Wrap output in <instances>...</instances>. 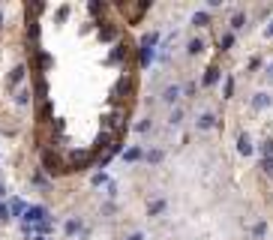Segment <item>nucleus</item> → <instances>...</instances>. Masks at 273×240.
<instances>
[{
    "label": "nucleus",
    "mask_w": 273,
    "mask_h": 240,
    "mask_svg": "<svg viewBox=\"0 0 273 240\" xmlns=\"http://www.w3.org/2000/svg\"><path fill=\"white\" fill-rule=\"evenodd\" d=\"M210 24H213V15H210L207 9L192 12V27H201V30H204V27H210Z\"/></svg>",
    "instance_id": "nucleus-4"
},
{
    "label": "nucleus",
    "mask_w": 273,
    "mask_h": 240,
    "mask_svg": "<svg viewBox=\"0 0 273 240\" xmlns=\"http://www.w3.org/2000/svg\"><path fill=\"white\" fill-rule=\"evenodd\" d=\"M216 126H219V117H216L213 111H201V114H198V120H195V129H201V132L216 129Z\"/></svg>",
    "instance_id": "nucleus-3"
},
{
    "label": "nucleus",
    "mask_w": 273,
    "mask_h": 240,
    "mask_svg": "<svg viewBox=\"0 0 273 240\" xmlns=\"http://www.w3.org/2000/svg\"><path fill=\"white\" fill-rule=\"evenodd\" d=\"M147 129H150V120H138L135 123V132H147Z\"/></svg>",
    "instance_id": "nucleus-23"
},
{
    "label": "nucleus",
    "mask_w": 273,
    "mask_h": 240,
    "mask_svg": "<svg viewBox=\"0 0 273 240\" xmlns=\"http://www.w3.org/2000/svg\"><path fill=\"white\" fill-rule=\"evenodd\" d=\"M264 33H267V36H270V39H273V21H270V24H267V30H264Z\"/></svg>",
    "instance_id": "nucleus-25"
},
{
    "label": "nucleus",
    "mask_w": 273,
    "mask_h": 240,
    "mask_svg": "<svg viewBox=\"0 0 273 240\" xmlns=\"http://www.w3.org/2000/svg\"><path fill=\"white\" fill-rule=\"evenodd\" d=\"M195 93H198V84H195V81H186V84H183V96H186V99H195Z\"/></svg>",
    "instance_id": "nucleus-18"
},
{
    "label": "nucleus",
    "mask_w": 273,
    "mask_h": 240,
    "mask_svg": "<svg viewBox=\"0 0 273 240\" xmlns=\"http://www.w3.org/2000/svg\"><path fill=\"white\" fill-rule=\"evenodd\" d=\"M228 27H231V33L237 36V33H240V30L246 27V12H243V9H237V12L231 15V21H228Z\"/></svg>",
    "instance_id": "nucleus-5"
},
{
    "label": "nucleus",
    "mask_w": 273,
    "mask_h": 240,
    "mask_svg": "<svg viewBox=\"0 0 273 240\" xmlns=\"http://www.w3.org/2000/svg\"><path fill=\"white\" fill-rule=\"evenodd\" d=\"M252 234H255V237H264V234H267V222H255V225H252Z\"/></svg>",
    "instance_id": "nucleus-21"
},
{
    "label": "nucleus",
    "mask_w": 273,
    "mask_h": 240,
    "mask_svg": "<svg viewBox=\"0 0 273 240\" xmlns=\"http://www.w3.org/2000/svg\"><path fill=\"white\" fill-rule=\"evenodd\" d=\"M219 78H222V69H219L216 63H210V66L204 69V75H201V87H216Z\"/></svg>",
    "instance_id": "nucleus-1"
},
{
    "label": "nucleus",
    "mask_w": 273,
    "mask_h": 240,
    "mask_svg": "<svg viewBox=\"0 0 273 240\" xmlns=\"http://www.w3.org/2000/svg\"><path fill=\"white\" fill-rule=\"evenodd\" d=\"M144 159H147V165H159V162L165 159V150H162V147H153V150H147Z\"/></svg>",
    "instance_id": "nucleus-12"
},
{
    "label": "nucleus",
    "mask_w": 273,
    "mask_h": 240,
    "mask_svg": "<svg viewBox=\"0 0 273 240\" xmlns=\"http://www.w3.org/2000/svg\"><path fill=\"white\" fill-rule=\"evenodd\" d=\"M237 153H240V156H252V153H255V147H252V141H249L246 132L237 135Z\"/></svg>",
    "instance_id": "nucleus-7"
},
{
    "label": "nucleus",
    "mask_w": 273,
    "mask_h": 240,
    "mask_svg": "<svg viewBox=\"0 0 273 240\" xmlns=\"http://www.w3.org/2000/svg\"><path fill=\"white\" fill-rule=\"evenodd\" d=\"M267 75H270V78H273V63H270V66H267Z\"/></svg>",
    "instance_id": "nucleus-26"
},
{
    "label": "nucleus",
    "mask_w": 273,
    "mask_h": 240,
    "mask_svg": "<svg viewBox=\"0 0 273 240\" xmlns=\"http://www.w3.org/2000/svg\"><path fill=\"white\" fill-rule=\"evenodd\" d=\"M126 240H144V234H141V231H135V234H129Z\"/></svg>",
    "instance_id": "nucleus-24"
},
{
    "label": "nucleus",
    "mask_w": 273,
    "mask_h": 240,
    "mask_svg": "<svg viewBox=\"0 0 273 240\" xmlns=\"http://www.w3.org/2000/svg\"><path fill=\"white\" fill-rule=\"evenodd\" d=\"M180 96H183V87H180V84H168V87L162 90V105H174V108H177Z\"/></svg>",
    "instance_id": "nucleus-2"
},
{
    "label": "nucleus",
    "mask_w": 273,
    "mask_h": 240,
    "mask_svg": "<svg viewBox=\"0 0 273 240\" xmlns=\"http://www.w3.org/2000/svg\"><path fill=\"white\" fill-rule=\"evenodd\" d=\"M246 69H249V72H258V69H261V57H249Z\"/></svg>",
    "instance_id": "nucleus-22"
},
{
    "label": "nucleus",
    "mask_w": 273,
    "mask_h": 240,
    "mask_svg": "<svg viewBox=\"0 0 273 240\" xmlns=\"http://www.w3.org/2000/svg\"><path fill=\"white\" fill-rule=\"evenodd\" d=\"M147 153H144V147H129V150H123V159L126 162H141Z\"/></svg>",
    "instance_id": "nucleus-11"
},
{
    "label": "nucleus",
    "mask_w": 273,
    "mask_h": 240,
    "mask_svg": "<svg viewBox=\"0 0 273 240\" xmlns=\"http://www.w3.org/2000/svg\"><path fill=\"white\" fill-rule=\"evenodd\" d=\"M258 171L264 177H273V159H258Z\"/></svg>",
    "instance_id": "nucleus-17"
},
{
    "label": "nucleus",
    "mask_w": 273,
    "mask_h": 240,
    "mask_svg": "<svg viewBox=\"0 0 273 240\" xmlns=\"http://www.w3.org/2000/svg\"><path fill=\"white\" fill-rule=\"evenodd\" d=\"M75 231H81V219H69L66 222V234H75Z\"/></svg>",
    "instance_id": "nucleus-20"
},
{
    "label": "nucleus",
    "mask_w": 273,
    "mask_h": 240,
    "mask_svg": "<svg viewBox=\"0 0 273 240\" xmlns=\"http://www.w3.org/2000/svg\"><path fill=\"white\" fill-rule=\"evenodd\" d=\"M156 42H159V33L153 30V33H144V39H141V45H138V48H153Z\"/></svg>",
    "instance_id": "nucleus-14"
},
{
    "label": "nucleus",
    "mask_w": 273,
    "mask_h": 240,
    "mask_svg": "<svg viewBox=\"0 0 273 240\" xmlns=\"http://www.w3.org/2000/svg\"><path fill=\"white\" fill-rule=\"evenodd\" d=\"M258 150H261V159H273V138L261 141V144H258Z\"/></svg>",
    "instance_id": "nucleus-16"
},
{
    "label": "nucleus",
    "mask_w": 273,
    "mask_h": 240,
    "mask_svg": "<svg viewBox=\"0 0 273 240\" xmlns=\"http://www.w3.org/2000/svg\"><path fill=\"white\" fill-rule=\"evenodd\" d=\"M165 207H168L165 198H153V201L147 204V216H159V213H165Z\"/></svg>",
    "instance_id": "nucleus-9"
},
{
    "label": "nucleus",
    "mask_w": 273,
    "mask_h": 240,
    "mask_svg": "<svg viewBox=\"0 0 273 240\" xmlns=\"http://www.w3.org/2000/svg\"><path fill=\"white\" fill-rule=\"evenodd\" d=\"M180 120H183V108H174L168 117V126H180Z\"/></svg>",
    "instance_id": "nucleus-19"
},
{
    "label": "nucleus",
    "mask_w": 273,
    "mask_h": 240,
    "mask_svg": "<svg viewBox=\"0 0 273 240\" xmlns=\"http://www.w3.org/2000/svg\"><path fill=\"white\" fill-rule=\"evenodd\" d=\"M270 102H273L270 93H255V96H252V108H255V111H264V108H270Z\"/></svg>",
    "instance_id": "nucleus-8"
},
{
    "label": "nucleus",
    "mask_w": 273,
    "mask_h": 240,
    "mask_svg": "<svg viewBox=\"0 0 273 240\" xmlns=\"http://www.w3.org/2000/svg\"><path fill=\"white\" fill-rule=\"evenodd\" d=\"M126 51H129V45H126V42H117V45H114V51L108 54V60H111V63H120V60L126 57Z\"/></svg>",
    "instance_id": "nucleus-10"
},
{
    "label": "nucleus",
    "mask_w": 273,
    "mask_h": 240,
    "mask_svg": "<svg viewBox=\"0 0 273 240\" xmlns=\"http://www.w3.org/2000/svg\"><path fill=\"white\" fill-rule=\"evenodd\" d=\"M231 96H234V75H228L222 84V99H231Z\"/></svg>",
    "instance_id": "nucleus-15"
},
{
    "label": "nucleus",
    "mask_w": 273,
    "mask_h": 240,
    "mask_svg": "<svg viewBox=\"0 0 273 240\" xmlns=\"http://www.w3.org/2000/svg\"><path fill=\"white\" fill-rule=\"evenodd\" d=\"M204 48H207V45H204V39H201V36H192V39L186 42V54H189V57L204 54Z\"/></svg>",
    "instance_id": "nucleus-6"
},
{
    "label": "nucleus",
    "mask_w": 273,
    "mask_h": 240,
    "mask_svg": "<svg viewBox=\"0 0 273 240\" xmlns=\"http://www.w3.org/2000/svg\"><path fill=\"white\" fill-rule=\"evenodd\" d=\"M234 42H237V36H234V33L228 30V33H225V36L219 39V51H231V48H234Z\"/></svg>",
    "instance_id": "nucleus-13"
}]
</instances>
